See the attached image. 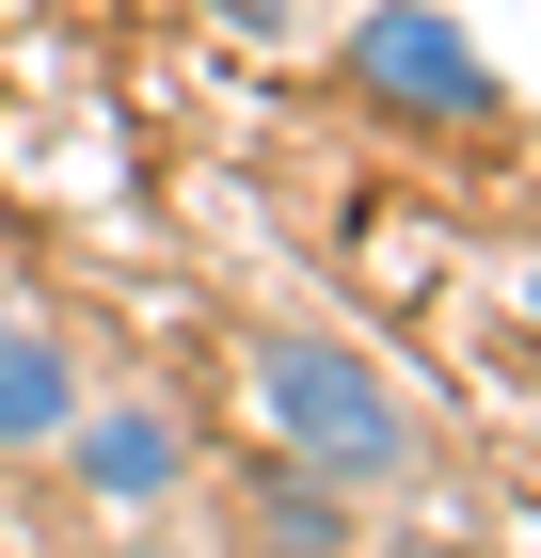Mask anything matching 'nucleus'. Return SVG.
Instances as JSON below:
<instances>
[{
    "mask_svg": "<svg viewBox=\"0 0 541 558\" xmlns=\"http://www.w3.org/2000/svg\"><path fill=\"white\" fill-rule=\"evenodd\" d=\"M255 399H271V430H287L319 478H398L415 463V415L382 399L367 351H334V336H271L255 351Z\"/></svg>",
    "mask_w": 541,
    "mask_h": 558,
    "instance_id": "obj_1",
    "label": "nucleus"
},
{
    "mask_svg": "<svg viewBox=\"0 0 541 558\" xmlns=\"http://www.w3.org/2000/svg\"><path fill=\"white\" fill-rule=\"evenodd\" d=\"M382 16H446V0H382Z\"/></svg>",
    "mask_w": 541,
    "mask_h": 558,
    "instance_id": "obj_6",
    "label": "nucleus"
},
{
    "mask_svg": "<svg viewBox=\"0 0 541 558\" xmlns=\"http://www.w3.org/2000/svg\"><path fill=\"white\" fill-rule=\"evenodd\" d=\"M223 16H239V33H271V0H223Z\"/></svg>",
    "mask_w": 541,
    "mask_h": 558,
    "instance_id": "obj_5",
    "label": "nucleus"
},
{
    "mask_svg": "<svg viewBox=\"0 0 541 558\" xmlns=\"http://www.w3.org/2000/svg\"><path fill=\"white\" fill-rule=\"evenodd\" d=\"M351 81H367L382 112H415V129H462V112H494V64H478L446 16H367V33H351Z\"/></svg>",
    "mask_w": 541,
    "mask_h": 558,
    "instance_id": "obj_2",
    "label": "nucleus"
},
{
    "mask_svg": "<svg viewBox=\"0 0 541 558\" xmlns=\"http://www.w3.org/2000/svg\"><path fill=\"white\" fill-rule=\"evenodd\" d=\"M48 430H81V367L48 336H0V447H48Z\"/></svg>",
    "mask_w": 541,
    "mask_h": 558,
    "instance_id": "obj_4",
    "label": "nucleus"
},
{
    "mask_svg": "<svg viewBox=\"0 0 541 558\" xmlns=\"http://www.w3.org/2000/svg\"><path fill=\"white\" fill-rule=\"evenodd\" d=\"M175 463H192V430H175L160 399H112V415H81V478H96V495H175Z\"/></svg>",
    "mask_w": 541,
    "mask_h": 558,
    "instance_id": "obj_3",
    "label": "nucleus"
}]
</instances>
